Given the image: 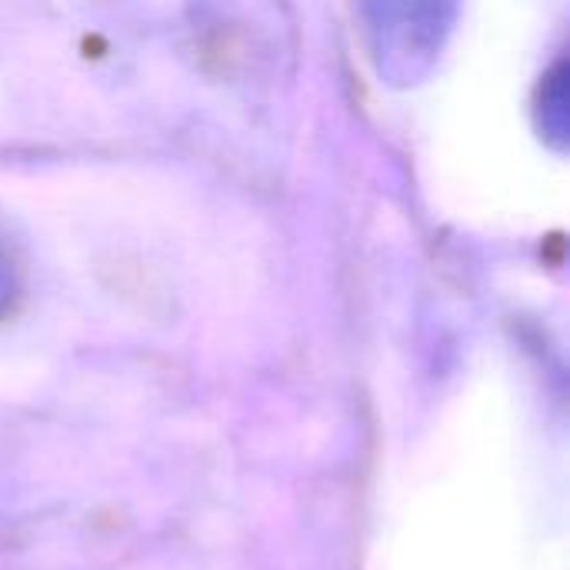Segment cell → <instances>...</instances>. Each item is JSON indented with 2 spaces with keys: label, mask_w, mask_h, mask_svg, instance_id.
Returning <instances> with one entry per match:
<instances>
[{
  "label": "cell",
  "mask_w": 570,
  "mask_h": 570,
  "mask_svg": "<svg viewBox=\"0 0 570 570\" xmlns=\"http://www.w3.org/2000/svg\"><path fill=\"white\" fill-rule=\"evenodd\" d=\"M371 57L391 83H414L441 57L458 0H354Z\"/></svg>",
  "instance_id": "1"
},
{
  "label": "cell",
  "mask_w": 570,
  "mask_h": 570,
  "mask_svg": "<svg viewBox=\"0 0 570 570\" xmlns=\"http://www.w3.org/2000/svg\"><path fill=\"white\" fill-rule=\"evenodd\" d=\"M13 297V261H10V250L3 247V237H0V307H7Z\"/></svg>",
  "instance_id": "2"
}]
</instances>
